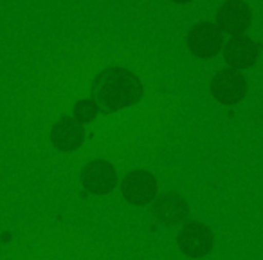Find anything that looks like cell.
Listing matches in <instances>:
<instances>
[{
	"instance_id": "7",
	"label": "cell",
	"mask_w": 263,
	"mask_h": 260,
	"mask_svg": "<svg viewBox=\"0 0 263 260\" xmlns=\"http://www.w3.org/2000/svg\"><path fill=\"white\" fill-rule=\"evenodd\" d=\"M81 183L90 194L106 195L117 186V172L105 159H94L81 172Z\"/></svg>"
},
{
	"instance_id": "2",
	"label": "cell",
	"mask_w": 263,
	"mask_h": 260,
	"mask_svg": "<svg viewBox=\"0 0 263 260\" xmlns=\"http://www.w3.org/2000/svg\"><path fill=\"white\" fill-rule=\"evenodd\" d=\"M180 251L191 258H202L213 249L215 237L208 226L200 222H186L177 237Z\"/></svg>"
},
{
	"instance_id": "8",
	"label": "cell",
	"mask_w": 263,
	"mask_h": 260,
	"mask_svg": "<svg viewBox=\"0 0 263 260\" xmlns=\"http://www.w3.org/2000/svg\"><path fill=\"white\" fill-rule=\"evenodd\" d=\"M51 141L58 150L72 152L83 145L85 130L80 121H76L74 117H60L51 130Z\"/></svg>"
},
{
	"instance_id": "1",
	"label": "cell",
	"mask_w": 263,
	"mask_h": 260,
	"mask_svg": "<svg viewBox=\"0 0 263 260\" xmlns=\"http://www.w3.org/2000/svg\"><path fill=\"white\" fill-rule=\"evenodd\" d=\"M92 96L99 110L112 114L124 107L137 105L144 96L143 81L123 67H108L92 81Z\"/></svg>"
},
{
	"instance_id": "9",
	"label": "cell",
	"mask_w": 263,
	"mask_h": 260,
	"mask_svg": "<svg viewBox=\"0 0 263 260\" xmlns=\"http://www.w3.org/2000/svg\"><path fill=\"white\" fill-rule=\"evenodd\" d=\"M154 215L159 222L166 224V226H175V224L186 220V217L190 215V206L179 194L168 192L155 199Z\"/></svg>"
},
{
	"instance_id": "5",
	"label": "cell",
	"mask_w": 263,
	"mask_h": 260,
	"mask_svg": "<svg viewBox=\"0 0 263 260\" xmlns=\"http://www.w3.org/2000/svg\"><path fill=\"white\" fill-rule=\"evenodd\" d=\"M222 31L211 22H200L193 26L187 34V47L198 58H213L222 49Z\"/></svg>"
},
{
	"instance_id": "6",
	"label": "cell",
	"mask_w": 263,
	"mask_h": 260,
	"mask_svg": "<svg viewBox=\"0 0 263 260\" xmlns=\"http://www.w3.org/2000/svg\"><path fill=\"white\" fill-rule=\"evenodd\" d=\"M251 9L243 0H226L216 11L218 29L229 33L231 37H240L251 26Z\"/></svg>"
},
{
	"instance_id": "11",
	"label": "cell",
	"mask_w": 263,
	"mask_h": 260,
	"mask_svg": "<svg viewBox=\"0 0 263 260\" xmlns=\"http://www.w3.org/2000/svg\"><path fill=\"white\" fill-rule=\"evenodd\" d=\"M99 114V107L92 99H81L74 105V119L80 123H90Z\"/></svg>"
},
{
	"instance_id": "3",
	"label": "cell",
	"mask_w": 263,
	"mask_h": 260,
	"mask_svg": "<svg viewBox=\"0 0 263 260\" xmlns=\"http://www.w3.org/2000/svg\"><path fill=\"white\" fill-rule=\"evenodd\" d=\"M211 92L223 105H236L247 94V80L236 69L220 71L211 81Z\"/></svg>"
},
{
	"instance_id": "10",
	"label": "cell",
	"mask_w": 263,
	"mask_h": 260,
	"mask_svg": "<svg viewBox=\"0 0 263 260\" xmlns=\"http://www.w3.org/2000/svg\"><path fill=\"white\" fill-rule=\"evenodd\" d=\"M223 58L231 69H249L258 58V45L243 34L231 37L223 47Z\"/></svg>"
},
{
	"instance_id": "12",
	"label": "cell",
	"mask_w": 263,
	"mask_h": 260,
	"mask_svg": "<svg viewBox=\"0 0 263 260\" xmlns=\"http://www.w3.org/2000/svg\"><path fill=\"white\" fill-rule=\"evenodd\" d=\"M175 2H179V4H186V2H191V0H175Z\"/></svg>"
},
{
	"instance_id": "4",
	"label": "cell",
	"mask_w": 263,
	"mask_h": 260,
	"mask_svg": "<svg viewBox=\"0 0 263 260\" xmlns=\"http://www.w3.org/2000/svg\"><path fill=\"white\" fill-rule=\"evenodd\" d=\"M121 192L128 202L136 206H144L152 202L157 194V179L154 174L146 170H134L126 174V177L121 183Z\"/></svg>"
}]
</instances>
